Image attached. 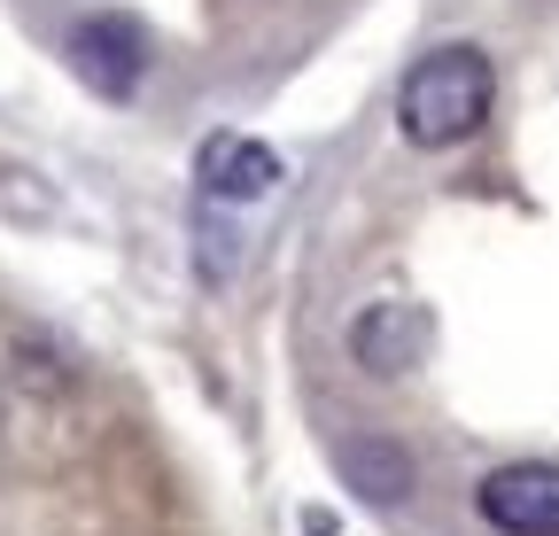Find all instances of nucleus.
Returning a JSON list of instances; mask_svg holds the SVG:
<instances>
[{
    "label": "nucleus",
    "instance_id": "f03ea898",
    "mask_svg": "<svg viewBox=\"0 0 559 536\" xmlns=\"http://www.w3.org/2000/svg\"><path fill=\"white\" fill-rule=\"evenodd\" d=\"M70 71H79L102 102H132L140 94V71H148V39H140L132 16H86L79 32L62 39Z\"/></svg>",
    "mask_w": 559,
    "mask_h": 536
},
{
    "label": "nucleus",
    "instance_id": "7ed1b4c3",
    "mask_svg": "<svg viewBox=\"0 0 559 536\" xmlns=\"http://www.w3.org/2000/svg\"><path fill=\"white\" fill-rule=\"evenodd\" d=\"M194 187H202L210 211L264 203V194L280 187V156L264 141H249V132H210V141L194 148Z\"/></svg>",
    "mask_w": 559,
    "mask_h": 536
},
{
    "label": "nucleus",
    "instance_id": "423d86ee",
    "mask_svg": "<svg viewBox=\"0 0 559 536\" xmlns=\"http://www.w3.org/2000/svg\"><path fill=\"white\" fill-rule=\"evenodd\" d=\"M342 475L358 483L373 505H396V498L412 490V458H404L396 443H342Z\"/></svg>",
    "mask_w": 559,
    "mask_h": 536
},
{
    "label": "nucleus",
    "instance_id": "20e7f679",
    "mask_svg": "<svg viewBox=\"0 0 559 536\" xmlns=\"http://www.w3.org/2000/svg\"><path fill=\"white\" fill-rule=\"evenodd\" d=\"M474 505L506 536H559V466H544V458L498 466V475H481Z\"/></svg>",
    "mask_w": 559,
    "mask_h": 536
},
{
    "label": "nucleus",
    "instance_id": "f257e3e1",
    "mask_svg": "<svg viewBox=\"0 0 559 536\" xmlns=\"http://www.w3.org/2000/svg\"><path fill=\"white\" fill-rule=\"evenodd\" d=\"M489 102H498V71H489L481 47H436L404 71V94H396V124L412 148H459L481 132Z\"/></svg>",
    "mask_w": 559,
    "mask_h": 536
},
{
    "label": "nucleus",
    "instance_id": "39448f33",
    "mask_svg": "<svg viewBox=\"0 0 559 536\" xmlns=\"http://www.w3.org/2000/svg\"><path fill=\"white\" fill-rule=\"evenodd\" d=\"M349 350H358L366 373L396 381V373H412V366H428V350H436V319L419 311V303H404V296L366 303L358 326H349Z\"/></svg>",
    "mask_w": 559,
    "mask_h": 536
}]
</instances>
